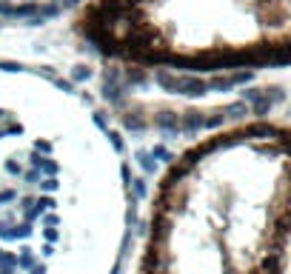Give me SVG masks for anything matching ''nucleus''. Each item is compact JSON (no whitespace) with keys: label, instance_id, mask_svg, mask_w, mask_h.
Here are the masks:
<instances>
[{"label":"nucleus","instance_id":"1","mask_svg":"<svg viewBox=\"0 0 291 274\" xmlns=\"http://www.w3.org/2000/svg\"><path fill=\"white\" fill-rule=\"evenodd\" d=\"M288 260L291 123L226 126L163 168L134 274H288Z\"/></svg>","mask_w":291,"mask_h":274},{"label":"nucleus","instance_id":"2","mask_svg":"<svg viewBox=\"0 0 291 274\" xmlns=\"http://www.w3.org/2000/svg\"><path fill=\"white\" fill-rule=\"evenodd\" d=\"M71 32L126 69H291V0H86Z\"/></svg>","mask_w":291,"mask_h":274},{"label":"nucleus","instance_id":"3","mask_svg":"<svg viewBox=\"0 0 291 274\" xmlns=\"http://www.w3.org/2000/svg\"><path fill=\"white\" fill-rule=\"evenodd\" d=\"M288 274H291V260H288Z\"/></svg>","mask_w":291,"mask_h":274}]
</instances>
